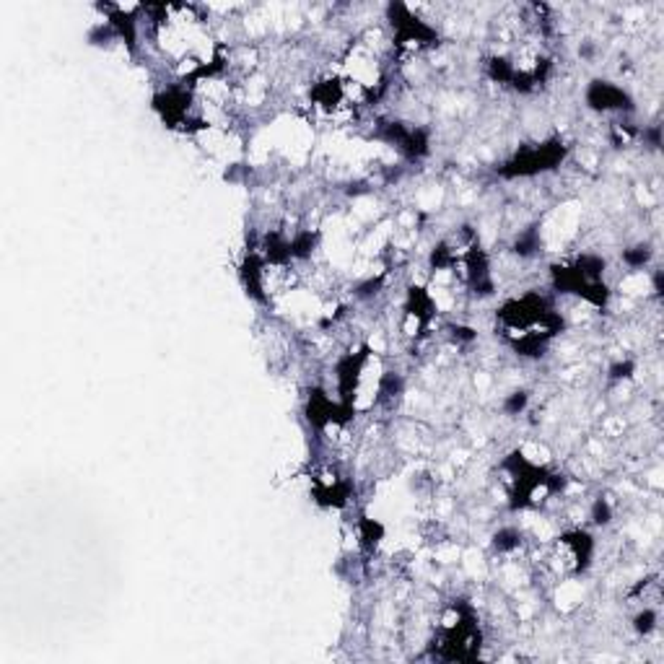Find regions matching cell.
<instances>
[{
	"mask_svg": "<svg viewBox=\"0 0 664 664\" xmlns=\"http://www.w3.org/2000/svg\"><path fill=\"white\" fill-rule=\"evenodd\" d=\"M561 159H563V145L547 143V145L524 151L522 156H517L511 164H508L506 174H511V176H517V174H535V171L550 169L552 164H558Z\"/></svg>",
	"mask_w": 664,
	"mask_h": 664,
	"instance_id": "6da1fadb",
	"label": "cell"
},
{
	"mask_svg": "<svg viewBox=\"0 0 664 664\" xmlns=\"http://www.w3.org/2000/svg\"><path fill=\"white\" fill-rule=\"evenodd\" d=\"M589 104L594 109H631V99L620 91V88H615L605 81H597L592 88H589Z\"/></svg>",
	"mask_w": 664,
	"mask_h": 664,
	"instance_id": "7a4b0ae2",
	"label": "cell"
},
{
	"mask_svg": "<svg viewBox=\"0 0 664 664\" xmlns=\"http://www.w3.org/2000/svg\"><path fill=\"white\" fill-rule=\"evenodd\" d=\"M636 628H638L641 633H649V631L654 628V612L646 610L644 615H638V617H636Z\"/></svg>",
	"mask_w": 664,
	"mask_h": 664,
	"instance_id": "3957f363",
	"label": "cell"
},
{
	"mask_svg": "<svg viewBox=\"0 0 664 664\" xmlns=\"http://www.w3.org/2000/svg\"><path fill=\"white\" fill-rule=\"evenodd\" d=\"M607 517H610V508H607V503L597 501V503H594V519L600 522V524H607V522H610Z\"/></svg>",
	"mask_w": 664,
	"mask_h": 664,
	"instance_id": "277c9868",
	"label": "cell"
},
{
	"mask_svg": "<svg viewBox=\"0 0 664 664\" xmlns=\"http://www.w3.org/2000/svg\"><path fill=\"white\" fill-rule=\"evenodd\" d=\"M524 402H527V394H524V392H517V394L511 397V400H508V405H506V408L511 410V413H517V410H522V408H524Z\"/></svg>",
	"mask_w": 664,
	"mask_h": 664,
	"instance_id": "5b68a950",
	"label": "cell"
}]
</instances>
